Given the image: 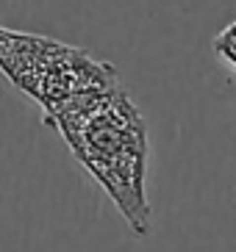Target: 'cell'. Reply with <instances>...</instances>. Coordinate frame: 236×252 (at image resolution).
Segmentation results:
<instances>
[{
	"mask_svg": "<svg viewBox=\"0 0 236 252\" xmlns=\"http://www.w3.org/2000/svg\"><path fill=\"white\" fill-rule=\"evenodd\" d=\"M214 53H217V59H220L222 64H228V67L236 72V20L228 23L214 36Z\"/></svg>",
	"mask_w": 236,
	"mask_h": 252,
	"instance_id": "obj_3",
	"label": "cell"
},
{
	"mask_svg": "<svg viewBox=\"0 0 236 252\" xmlns=\"http://www.w3.org/2000/svg\"><path fill=\"white\" fill-rule=\"evenodd\" d=\"M83 169L103 186L133 236H148V130L122 86L89 89L44 111Z\"/></svg>",
	"mask_w": 236,
	"mask_h": 252,
	"instance_id": "obj_1",
	"label": "cell"
},
{
	"mask_svg": "<svg viewBox=\"0 0 236 252\" xmlns=\"http://www.w3.org/2000/svg\"><path fill=\"white\" fill-rule=\"evenodd\" d=\"M0 69L17 89L34 97L42 111L61 105L73 94L119 83L117 69L92 59L81 47L8 28H0Z\"/></svg>",
	"mask_w": 236,
	"mask_h": 252,
	"instance_id": "obj_2",
	"label": "cell"
}]
</instances>
